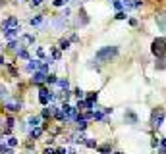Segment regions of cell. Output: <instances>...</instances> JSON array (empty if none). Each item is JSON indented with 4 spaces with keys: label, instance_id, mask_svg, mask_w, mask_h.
Here are the masks:
<instances>
[{
    "label": "cell",
    "instance_id": "obj_1",
    "mask_svg": "<svg viewBox=\"0 0 166 154\" xmlns=\"http://www.w3.org/2000/svg\"><path fill=\"white\" fill-rule=\"evenodd\" d=\"M116 56H118V46H103L99 52L95 54L97 62H110V60H114Z\"/></svg>",
    "mask_w": 166,
    "mask_h": 154
},
{
    "label": "cell",
    "instance_id": "obj_2",
    "mask_svg": "<svg viewBox=\"0 0 166 154\" xmlns=\"http://www.w3.org/2000/svg\"><path fill=\"white\" fill-rule=\"evenodd\" d=\"M151 52L156 56V58H166V39L164 37H156L155 40H153L151 44Z\"/></svg>",
    "mask_w": 166,
    "mask_h": 154
},
{
    "label": "cell",
    "instance_id": "obj_3",
    "mask_svg": "<svg viewBox=\"0 0 166 154\" xmlns=\"http://www.w3.org/2000/svg\"><path fill=\"white\" fill-rule=\"evenodd\" d=\"M164 117H166V110L162 106H156L155 110H153V114H151V125L155 129H160L162 123H164Z\"/></svg>",
    "mask_w": 166,
    "mask_h": 154
},
{
    "label": "cell",
    "instance_id": "obj_4",
    "mask_svg": "<svg viewBox=\"0 0 166 154\" xmlns=\"http://www.w3.org/2000/svg\"><path fill=\"white\" fill-rule=\"evenodd\" d=\"M124 121H125L128 125H135L139 120H137V114H135V112H133L131 108H128V110H125V114H124Z\"/></svg>",
    "mask_w": 166,
    "mask_h": 154
},
{
    "label": "cell",
    "instance_id": "obj_5",
    "mask_svg": "<svg viewBox=\"0 0 166 154\" xmlns=\"http://www.w3.org/2000/svg\"><path fill=\"white\" fill-rule=\"evenodd\" d=\"M46 75L44 71H33V83L35 85H41V83H46Z\"/></svg>",
    "mask_w": 166,
    "mask_h": 154
},
{
    "label": "cell",
    "instance_id": "obj_6",
    "mask_svg": "<svg viewBox=\"0 0 166 154\" xmlns=\"http://www.w3.org/2000/svg\"><path fill=\"white\" fill-rule=\"evenodd\" d=\"M19 35V27H14V29H6L4 31V37H6L8 40H15Z\"/></svg>",
    "mask_w": 166,
    "mask_h": 154
},
{
    "label": "cell",
    "instance_id": "obj_7",
    "mask_svg": "<svg viewBox=\"0 0 166 154\" xmlns=\"http://www.w3.org/2000/svg\"><path fill=\"white\" fill-rule=\"evenodd\" d=\"M2 25H4V29H14V27H19L18 25V18H8Z\"/></svg>",
    "mask_w": 166,
    "mask_h": 154
},
{
    "label": "cell",
    "instance_id": "obj_8",
    "mask_svg": "<svg viewBox=\"0 0 166 154\" xmlns=\"http://www.w3.org/2000/svg\"><path fill=\"white\" fill-rule=\"evenodd\" d=\"M89 23V18H87V14H85V10H79V18H77V25L79 27H85Z\"/></svg>",
    "mask_w": 166,
    "mask_h": 154
},
{
    "label": "cell",
    "instance_id": "obj_9",
    "mask_svg": "<svg viewBox=\"0 0 166 154\" xmlns=\"http://www.w3.org/2000/svg\"><path fill=\"white\" fill-rule=\"evenodd\" d=\"M6 108H8L10 112H19V110H21V102H12V100H8V102H6Z\"/></svg>",
    "mask_w": 166,
    "mask_h": 154
},
{
    "label": "cell",
    "instance_id": "obj_10",
    "mask_svg": "<svg viewBox=\"0 0 166 154\" xmlns=\"http://www.w3.org/2000/svg\"><path fill=\"white\" fill-rule=\"evenodd\" d=\"M54 112H56V106H52V104H46V106H44V110H43V117H50V116H54Z\"/></svg>",
    "mask_w": 166,
    "mask_h": 154
},
{
    "label": "cell",
    "instance_id": "obj_11",
    "mask_svg": "<svg viewBox=\"0 0 166 154\" xmlns=\"http://www.w3.org/2000/svg\"><path fill=\"white\" fill-rule=\"evenodd\" d=\"M39 67H41L39 60H29V64H27V67H25V70H27V71H37Z\"/></svg>",
    "mask_w": 166,
    "mask_h": 154
},
{
    "label": "cell",
    "instance_id": "obj_12",
    "mask_svg": "<svg viewBox=\"0 0 166 154\" xmlns=\"http://www.w3.org/2000/svg\"><path fill=\"white\" fill-rule=\"evenodd\" d=\"M39 121H41V117H39V116H31L27 123H29V127H39Z\"/></svg>",
    "mask_w": 166,
    "mask_h": 154
},
{
    "label": "cell",
    "instance_id": "obj_13",
    "mask_svg": "<svg viewBox=\"0 0 166 154\" xmlns=\"http://www.w3.org/2000/svg\"><path fill=\"white\" fill-rule=\"evenodd\" d=\"M58 48H60V50H68V48H70V40H68V39H62V40L58 43Z\"/></svg>",
    "mask_w": 166,
    "mask_h": 154
},
{
    "label": "cell",
    "instance_id": "obj_14",
    "mask_svg": "<svg viewBox=\"0 0 166 154\" xmlns=\"http://www.w3.org/2000/svg\"><path fill=\"white\" fill-rule=\"evenodd\" d=\"M56 85H58L60 89H64V91H66V89L70 87V81H68V79H58V81H56Z\"/></svg>",
    "mask_w": 166,
    "mask_h": 154
},
{
    "label": "cell",
    "instance_id": "obj_15",
    "mask_svg": "<svg viewBox=\"0 0 166 154\" xmlns=\"http://www.w3.org/2000/svg\"><path fill=\"white\" fill-rule=\"evenodd\" d=\"M18 58H21V60H31L25 48H19V50H18Z\"/></svg>",
    "mask_w": 166,
    "mask_h": 154
},
{
    "label": "cell",
    "instance_id": "obj_16",
    "mask_svg": "<svg viewBox=\"0 0 166 154\" xmlns=\"http://www.w3.org/2000/svg\"><path fill=\"white\" fill-rule=\"evenodd\" d=\"M41 135H43V127H33V131H31V137H33V139H39Z\"/></svg>",
    "mask_w": 166,
    "mask_h": 154
},
{
    "label": "cell",
    "instance_id": "obj_17",
    "mask_svg": "<svg viewBox=\"0 0 166 154\" xmlns=\"http://www.w3.org/2000/svg\"><path fill=\"white\" fill-rule=\"evenodd\" d=\"M155 67H156V70H166V58H160L159 62L155 64Z\"/></svg>",
    "mask_w": 166,
    "mask_h": 154
},
{
    "label": "cell",
    "instance_id": "obj_18",
    "mask_svg": "<svg viewBox=\"0 0 166 154\" xmlns=\"http://www.w3.org/2000/svg\"><path fill=\"white\" fill-rule=\"evenodd\" d=\"M74 95H75V98H77V100H83V98H85V92H83V91H81V89H79V87H77V89H75V91H74Z\"/></svg>",
    "mask_w": 166,
    "mask_h": 154
},
{
    "label": "cell",
    "instance_id": "obj_19",
    "mask_svg": "<svg viewBox=\"0 0 166 154\" xmlns=\"http://www.w3.org/2000/svg\"><path fill=\"white\" fill-rule=\"evenodd\" d=\"M41 23H43V15H35V18L31 19V25H35V27L41 25Z\"/></svg>",
    "mask_w": 166,
    "mask_h": 154
},
{
    "label": "cell",
    "instance_id": "obj_20",
    "mask_svg": "<svg viewBox=\"0 0 166 154\" xmlns=\"http://www.w3.org/2000/svg\"><path fill=\"white\" fill-rule=\"evenodd\" d=\"M0 154H12V147H6V144H0Z\"/></svg>",
    "mask_w": 166,
    "mask_h": 154
},
{
    "label": "cell",
    "instance_id": "obj_21",
    "mask_svg": "<svg viewBox=\"0 0 166 154\" xmlns=\"http://www.w3.org/2000/svg\"><path fill=\"white\" fill-rule=\"evenodd\" d=\"M100 154H110V144H103V147L99 148Z\"/></svg>",
    "mask_w": 166,
    "mask_h": 154
},
{
    "label": "cell",
    "instance_id": "obj_22",
    "mask_svg": "<svg viewBox=\"0 0 166 154\" xmlns=\"http://www.w3.org/2000/svg\"><path fill=\"white\" fill-rule=\"evenodd\" d=\"M129 18V15H128V12H118V14H116V19H128Z\"/></svg>",
    "mask_w": 166,
    "mask_h": 154
},
{
    "label": "cell",
    "instance_id": "obj_23",
    "mask_svg": "<svg viewBox=\"0 0 166 154\" xmlns=\"http://www.w3.org/2000/svg\"><path fill=\"white\" fill-rule=\"evenodd\" d=\"M68 2H70V0H54V2H52V4H54L56 8H60V6H66Z\"/></svg>",
    "mask_w": 166,
    "mask_h": 154
},
{
    "label": "cell",
    "instance_id": "obj_24",
    "mask_svg": "<svg viewBox=\"0 0 166 154\" xmlns=\"http://www.w3.org/2000/svg\"><path fill=\"white\" fill-rule=\"evenodd\" d=\"M85 144H87L89 148H95L97 147V141L95 139H87V141H85Z\"/></svg>",
    "mask_w": 166,
    "mask_h": 154
},
{
    "label": "cell",
    "instance_id": "obj_25",
    "mask_svg": "<svg viewBox=\"0 0 166 154\" xmlns=\"http://www.w3.org/2000/svg\"><path fill=\"white\" fill-rule=\"evenodd\" d=\"M15 144H18V139H14V137H8V147H12V148H14Z\"/></svg>",
    "mask_w": 166,
    "mask_h": 154
},
{
    "label": "cell",
    "instance_id": "obj_26",
    "mask_svg": "<svg viewBox=\"0 0 166 154\" xmlns=\"http://www.w3.org/2000/svg\"><path fill=\"white\" fill-rule=\"evenodd\" d=\"M97 98H99V92H91L87 96V100H93V102H97Z\"/></svg>",
    "mask_w": 166,
    "mask_h": 154
},
{
    "label": "cell",
    "instance_id": "obj_27",
    "mask_svg": "<svg viewBox=\"0 0 166 154\" xmlns=\"http://www.w3.org/2000/svg\"><path fill=\"white\" fill-rule=\"evenodd\" d=\"M74 141H75V143H83V141H85V137L81 135V133H79V135H74Z\"/></svg>",
    "mask_w": 166,
    "mask_h": 154
},
{
    "label": "cell",
    "instance_id": "obj_28",
    "mask_svg": "<svg viewBox=\"0 0 166 154\" xmlns=\"http://www.w3.org/2000/svg\"><path fill=\"white\" fill-rule=\"evenodd\" d=\"M56 81H58V79H56V75H46V83H56Z\"/></svg>",
    "mask_w": 166,
    "mask_h": 154
},
{
    "label": "cell",
    "instance_id": "obj_29",
    "mask_svg": "<svg viewBox=\"0 0 166 154\" xmlns=\"http://www.w3.org/2000/svg\"><path fill=\"white\" fill-rule=\"evenodd\" d=\"M141 6H143V0H133V10H137Z\"/></svg>",
    "mask_w": 166,
    "mask_h": 154
},
{
    "label": "cell",
    "instance_id": "obj_30",
    "mask_svg": "<svg viewBox=\"0 0 166 154\" xmlns=\"http://www.w3.org/2000/svg\"><path fill=\"white\" fill-rule=\"evenodd\" d=\"M52 58H54V60H60V58H62L60 50H52Z\"/></svg>",
    "mask_w": 166,
    "mask_h": 154
},
{
    "label": "cell",
    "instance_id": "obj_31",
    "mask_svg": "<svg viewBox=\"0 0 166 154\" xmlns=\"http://www.w3.org/2000/svg\"><path fill=\"white\" fill-rule=\"evenodd\" d=\"M77 110H85V100H77Z\"/></svg>",
    "mask_w": 166,
    "mask_h": 154
},
{
    "label": "cell",
    "instance_id": "obj_32",
    "mask_svg": "<svg viewBox=\"0 0 166 154\" xmlns=\"http://www.w3.org/2000/svg\"><path fill=\"white\" fill-rule=\"evenodd\" d=\"M137 23H139V21H137V19H135V18H129V25H131V27H135V25H137Z\"/></svg>",
    "mask_w": 166,
    "mask_h": 154
},
{
    "label": "cell",
    "instance_id": "obj_33",
    "mask_svg": "<svg viewBox=\"0 0 166 154\" xmlns=\"http://www.w3.org/2000/svg\"><path fill=\"white\" fill-rule=\"evenodd\" d=\"M70 40H72V43H77V40H79V35H72Z\"/></svg>",
    "mask_w": 166,
    "mask_h": 154
},
{
    "label": "cell",
    "instance_id": "obj_34",
    "mask_svg": "<svg viewBox=\"0 0 166 154\" xmlns=\"http://www.w3.org/2000/svg\"><path fill=\"white\" fill-rule=\"evenodd\" d=\"M37 56H39V58H43V56H44V50H43V48H37Z\"/></svg>",
    "mask_w": 166,
    "mask_h": 154
},
{
    "label": "cell",
    "instance_id": "obj_35",
    "mask_svg": "<svg viewBox=\"0 0 166 154\" xmlns=\"http://www.w3.org/2000/svg\"><path fill=\"white\" fill-rule=\"evenodd\" d=\"M41 2H43V0H31V6H39Z\"/></svg>",
    "mask_w": 166,
    "mask_h": 154
},
{
    "label": "cell",
    "instance_id": "obj_36",
    "mask_svg": "<svg viewBox=\"0 0 166 154\" xmlns=\"http://www.w3.org/2000/svg\"><path fill=\"white\" fill-rule=\"evenodd\" d=\"M44 154H56V152L52 150V148H44Z\"/></svg>",
    "mask_w": 166,
    "mask_h": 154
},
{
    "label": "cell",
    "instance_id": "obj_37",
    "mask_svg": "<svg viewBox=\"0 0 166 154\" xmlns=\"http://www.w3.org/2000/svg\"><path fill=\"white\" fill-rule=\"evenodd\" d=\"M56 154H68L66 148H60V150H56Z\"/></svg>",
    "mask_w": 166,
    "mask_h": 154
},
{
    "label": "cell",
    "instance_id": "obj_38",
    "mask_svg": "<svg viewBox=\"0 0 166 154\" xmlns=\"http://www.w3.org/2000/svg\"><path fill=\"white\" fill-rule=\"evenodd\" d=\"M160 144H162V148H166V139H162V141H160Z\"/></svg>",
    "mask_w": 166,
    "mask_h": 154
},
{
    "label": "cell",
    "instance_id": "obj_39",
    "mask_svg": "<svg viewBox=\"0 0 166 154\" xmlns=\"http://www.w3.org/2000/svg\"><path fill=\"white\" fill-rule=\"evenodd\" d=\"M159 154H166V148H160V150H159Z\"/></svg>",
    "mask_w": 166,
    "mask_h": 154
},
{
    "label": "cell",
    "instance_id": "obj_40",
    "mask_svg": "<svg viewBox=\"0 0 166 154\" xmlns=\"http://www.w3.org/2000/svg\"><path fill=\"white\" fill-rule=\"evenodd\" d=\"M0 64H4V56H0Z\"/></svg>",
    "mask_w": 166,
    "mask_h": 154
},
{
    "label": "cell",
    "instance_id": "obj_41",
    "mask_svg": "<svg viewBox=\"0 0 166 154\" xmlns=\"http://www.w3.org/2000/svg\"><path fill=\"white\" fill-rule=\"evenodd\" d=\"M0 2H2V4H4V2H6V0H0Z\"/></svg>",
    "mask_w": 166,
    "mask_h": 154
},
{
    "label": "cell",
    "instance_id": "obj_42",
    "mask_svg": "<svg viewBox=\"0 0 166 154\" xmlns=\"http://www.w3.org/2000/svg\"><path fill=\"white\" fill-rule=\"evenodd\" d=\"M116 154H122V152H116Z\"/></svg>",
    "mask_w": 166,
    "mask_h": 154
}]
</instances>
